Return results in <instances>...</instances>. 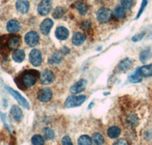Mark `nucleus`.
Masks as SVG:
<instances>
[{
	"mask_svg": "<svg viewBox=\"0 0 152 145\" xmlns=\"http://www.w3.org/2000/svg\"><path fill=\"white\" fill-rule=\"evenodd\" d=\"M39 76V73L37 71L31 70L25 72L22 75L21 77V83L24 87H33L34 85L36 83L37 79Z\"/></svg>",
	"mask_w": 152,
	"mask_h": 145,
	"instance_id": "obj_1",
	"label": "nucleus"
},
{
	"mask_svg": "<svg viewBox=\"0 0 152 145\" xmlns=\"http://www.w3.org/2000/svg\"><path fill=\"white\" fill-rule=\"evenodd\" d=\"M86 99L85 95H72L66 98L65 105L66 108H74L81 105Z\"/></svg>",
	"mask_w": 152,
	"mask_h": 145,
	"instance_id": "obj_2",
	"label": "nucleus"
},
{
	"mask_svg": "<svg viewBox=\"0 0 152 145\" xmlns=\"http://www.w3.org/2000/svg\"><path fill=\"white\" fill-rule=\"evenodd\" d=\"M113 13L110 9L107 8H101L97 13V18L98 21L102 23H107L112 18Z\"/></svg>",
	"mask_w": 152,
	"mask_h": 145,
	"instance_id": "obj_3",
	"label": "nucleus"
},
{
	"mask_svg": "<svg viewBox=\"0 0 152 145\" xmlns=\"http://www.w3.org/2000/svg\"><path fill=\"white\" fill-rule=\"evenodd\" d=\"M52 9V3L50 0H42L37 6V12L40 16H47Z\"/></svg>",
	"mask_w": 152,
	"mask_h": 145,
	"instance_id": "obj_4",
	"label": "nucleus"
},
{
	"mask_svg": "<svg viewBox=\"0 0 152 145\" xmlns=\"http://www.w3.org/2000/svg\"><path fill=\"white\" fill-rule=\"evenodd\" d=\"M55 80V75L50 70H45L41 72L40 81L43 85H50Z\"/></svg>",
	"mask_w": 152,
	"mask_h": 145,
	"instance_id": "obj_5",
	"label": "nucleus"
},
{
	"mask_svg": "<svg viewBox=\"0 0 152 145\" xmlns=\"http://www.w3.org/2000/svg\"><path fill=\"white\" fill-rule=\"evenodd\" d=\"M29 60L31 64L34 67H39L42 63V55L40 50L33 49L30 52Z\"/></svg>",
	"mask_w": 152,
	"mask_h": 145,
	"instance_id": "obj_6",
	"label": "nucleus"
},
{
	"mask_svg": "<svg viewBox=\"0 0 152 145\" xmlns=\"http://www.w3.org/2000/svg\"><path fill=\"white\" fill-rule=\"evenodd\" d=\"M24 41L30 47H34L39 42V35L36 31H30L24 36Z\"/></svg>",
	"mask_w": 152,
	"mask_h": 145,
	"instance_id": "obj_7",
	"label": "nucleus"
},
{
	"mask_svg": "<svg viewBox=\"0 0 152 145\" xmlns=\"http://www.w3.org/2000/svg\"><path fill=\"white\" fill-rule=\"evenodd\" d=\"M5 88H6V90H8V92H9V93H10L12 96L14 97L16 100L22 105L23 107L26 108V109H29V104H28V101H27L24 97H22V95H20V93H18V92H16L15 90H14L13 89L10 88V87H5Z\"/></svg>",
	"mask_w": 152,
	"mask_h": 145,
	"instance_id": "obj_8",
	"label": "nucleus"
},
{
	"mask_svg": "<svg viewBox=\"0 0 152 145\" xmlns=\"http://www.w3.org/2000/svg\"><path fill=\"white\" fill-rule=\"evenodd\" d=\"M53 92L50 88H43L38 92L37 98L40 102H47L52 98Z\"/></svg>",
	"mask_w": 152,
	"mask_h": 145,
	"instance_id": "obj_9",
	"label": "nucleus"
},
{
	"mask_svg": "<svg viewBox=\"0 0 152 145\" xmlns=\"http://www.w3.org/2000/svg\"><path fill=\"white\" fill-rule=\"evenodd\" d=\"M21 44V38L18 35L8 37L7 46L10 50H17Z\"/></svg>",
	"mask_w": 152,
	"mask_h": 145,
	"instance_id": "obj_10",
	"label": "nucleus"
},
{
	"mask_svg": "<svg viewBox=\"0 0 152 145\" xmlns=\"http://www.w3.org/2000/svg\"><path fill=\"white\" fill-rule=\"evenodd\" d=\"M87 86V80H81L78 81L76 83H75L72 87L70 88V92L72 94H78L81 92L84 91L85 89L86 88Z\"/></svg>",
	"mask_w": 152,
	"mask_h": 145,
	"instance_id": "obj_11",
	"label": "nucleus"
},
{
	"mask_svg": "<svg viewBox=\"0 0 152 145\" xmlns=\"http://www.w3.org/2000/svg\"><path fill=\"white\" fill-rule=\"evenodd\" d=\"M53 25V21L50 18H46L42 21L40 24V30L41 33L44 35H47L50 33V30Z\"/></svg>",
	"mask_w": 152,
	"mask_h": 145,
	"instance_id": "obj_12",
	"label": "nucleus"
},
{
	"mask_svg": "<svg viewBox=\"0 0 152 145\" xmlns=\"http://www.w3.org/2000/svg\"><path fill=\"white\" fill-rule=\"evenodd\" d=\"M16 9L21 13H27L29 10L30 3L28 0H17L16 2Z\"/></svg>",
	"mask_w": 152,
	"mask_h": 145,
	"instance_id": "obj_13",
	"label": "nucleus"
},
{
	"mask_svg": "<svg viewBox=\"0 0 152 145\" xmlns=\"http://www.w3.org/2000/svg\"><path fill=\"white\" fill-rule=\"evenodd\" d=\"M55 35L56 37L59 40H66V39H67V38H69V30L66 28H65V27L60 26V27H58V28H56Z\"/></svg>",
	"mask_w": 152,
	"mask_h": 145,
	"instance_id": "obj_14",
	"label": "nucleus"
},
{
	"mask_svg": "<svg viewBox=\"0 0 152 145\" xmlns=\"http://www.w3.org/2000/svg\"><path fill=\"white\" fill-rule=\"evenodd\" d=\"M20 28H21L20 23L18 21H16V20H10L7 23V25H6V29H7V31L9 33H12V34L18 32L20 30Z\"/></svg>",
	"mask_w": 152,
	"mask_h": 145,
	"instance_id": "obj_15",
	"label": "nucleus"
},
{
	"mask_svg": "<svg viewBox=\"0 0 152 145\" xmlns=\"http://www.w3.org/2000/svg\"><path fill=\"white\" fill-rule=\"evenodd\" d=\"M86 35L82 34L81 32H76L72 36V43L75 46H79L82 44L86 40Z\"/></svg>",
	"mask_w": 152,
	"mask_h": 145,
	"instance_id": "obj_16",
	"label": "nucleus"
},
{
	"mask_svg": "<svg viewBox=\"0 0 152 145\" xmlns=\"http://www.w3.org/2000/svg\"><path fill=\"white\" fill-rule=\"evenodd\" d=\"M11 114H12L13 118L17 121H20L23 115L22 111L18 105H13L12 106V109H11Z\"/></svg>",
	"mask_w": 152,
	"mask_h": 145,
	"instance_id": "obj_17",
	"label": "nucleus"
},
{
	"mask_svg": "<svg viewBox=\"0 0 152 145\" xmlns=\"http://www.w3.org/2000/svg\"><path fill=\"white\" fill-rule=\"evenodd\" d=\"M12 58L15 62L17 63H21L25 58V54L24 51L21 49H17L15 50L12 54Z\"/></svg>",
	"mask_w": 152,
	"mask_h": 145,
	"instance_id": "obj_18",
	"label": "nucleus"
},
{
	"mask_svg": "<svg viewBox=\"0 0 152 145\" xmlns=\"http://www.w3.org/2000/svg\"><path fill=\"white\" fill-rule=\"evenodd\" d=\"M140 75L144 77H148L152 76V64L145 65L138 69Z\"/></svg>",
	"mask_w": 152,
	"mask_h": 145,
	"instance_id": "obj_19",
	"label": "nucleus"
},
{
	"mask_svg": "<svg viewBox=\"0 0 152 145\" xmlns=\"http://www.w3.org/2000/svg\"><path fill=\"white\" fill-rule=\"evenodd\" d=\"M64 55H65V54L62 53V50L56 52V53H55V54H53L52 57H50L49 63H50V64H59V63L61 62L62 57H63V56H64Z\"/></svg>",
	"mask_w": 152,
	"mask_h": 145,
	"instance_id": "obj_20",
	"label": "nucleus"
},
{
	"mask_svg": "<svg viewBox=\"0 0 152 145\" xmlns=\"http://www.w3.org/2000/svg\"><path fill=\"white\" fill-rule=\"evenodd\" d=\"M121 133V131L118 127L113 126L107 130V135L110 138H117Z\"/></svg>",
	"mask_w": 152,
	"mask_h": 145,
	"instance_id": "obj_21",
	"label": "nucleus"
},
{
	"mask_svg": "<svg viewBox=\"0 0 152 145\" xmlns=\"http://www.w3.org/2000/svg\"><path fill=\"white\" fill-rule=\"evenodd\" d=\"M75 7L78 9L80 14L82 15V16L86 14L87 12H88V6H87L86 4L84 2H82V1H78V2H75Z\"/></svg>",
	"mask_w": 152,
	"mask_h": 145,
	"instance_id": "obj_22",
	"label": "nucleus"
},
{
	"mask_svg": "<svg viewBox=\"0 0 152 145\" xmlns=\"http://www.w3.org/2000/svg\"><path fill=\"white\" fill-rule=\"evenodd\" d=\"M132 64V61L130 59L126 58L125 60H123L119 64V70L120 71L127 70L131 67Z\"/></svg>",
	"mask_w": 152,
	"mask_h": 145,
	"instance_id": "obj_23",
	"label": "nucleus"
},
{
	"mask_svg": "<svg viewBox=\"0 0 152 145\" xmlns=\"http://www.w3.org/2000/svg\"><path fill=\"white\" fill-rule=\"evenodd\" d=\"M114 15L118 18H124L126 17V9L123 6H117L116 9H114Z\"/></svg>",
	"mask_w": 152,
	"mask_h": 145,
	"instance_id": "obj_24",
	"label": "nucleus"
},
{
	"mask_svg": "<svg viewBox=\"0 0 152 145\" xmlns=\"http://www.w3.org/2000/svg\"><path fill=\"white\" fill-rule=\"evenodd\" d=\"M31 142L33 145H44L45 140H44V138L42 137L41 135H35L31 138Z\"/></svg>",
	"mask_w": 152,
	"mask_h": 145,
	"instance_id": "obj_25",
	"label": "nucleus"
},
{
	"mask_svg": "<svg viewBox=\"0 0 152 145\" xmlns=\"http://www.w3.org/2000/svg\"><path fill=\"white\" fill-rule=\"evenodd\" d=\"M43 133L44 138L46 140H53L55 136L54 131L50 128H45L43 130Z\"/></svg>",
	"mask_w": 152,
	"mask_h": 145,
	"instance_id": "obj_26",
	"label": "nucleus"
},
{
	"mask_svg": "<svg viewBox=\"0 0 152 145\" xmlns=\"http://www.w3.org/2000/svg\"><path fill=\"white\" fill-rule=\"evenodd\" d=\"M92 140H93L94 144L95 145H102L104 142V137L100 133L94 134L93 137H92Z\"/></svg>",
	"mask_w": 152,
	"mask_h": 145,
	"instance_id": "obj_27",
	"label": "nucleus"
},
{
	"mask_svg": "<svg viewBox=\"0 0 152 145\" xmlns=\"http://www.w3.org/2000/svg\"><path fill=\"white\" fill-rule=\"evenodd\" d=\"M78 145H91L92 141L90 138L87 135H82L78 138Z\"/></svg>",
	"mask_w": 152,
	"mask_h": 145,
	"instance_id": "obj_28",
	"label": "nucleus"
},
{
	"mask_svg": "<svg viewBox=\"0 0 152 145\" xmlns=\"http://www.w3.org/2000/svg\"><path fill=\"white\" fill-rule=\"evenodd\" d=\"M65 13L64 9L62 7H57L54 9V11L53 12V18L56 19H59L63 16Z\"/></svg>",
	"mask_w": 152,
	"mask_h": 145,
	"instance_id": "obj_29",
	"label": "nucleus"
},
{
	"mask_svg": "<svg viewBox=\"0 0 152 145\" xmlns=\"http://www.w3.org/2000/svg\"><path fill=\"white\" fill-rule=\"evenodd\" d=\"M129 79V81L131 83H139V82L142 81V76L138 72V69L133 74H132Z\"/></svg>",
	"mask_w": 152,
	"mask_h": 145,
	"instance_id": "obj_30",
	"label": "nucleus"
},
{
	"mask_svg": "<svg viewBox=\"0 0 152 145\" xmlns=\"http://www.w3.org/2000/svg\"><path fill=\"white\" fill-rule=\"evenodd\" d=\"M149 57H150V50L149 49L142 50L140 54V61L142 62H145L149 58Z\"/></svg>",
	"mask_w": 152,
	"mask_h": 145,
	"instance_id": "obj_31",
	"label": "nucleus"
},
{
	"mask_svg": "<svg viewBox=\"0 0 152 145\" xmlns=\"http://www.w3.org/2000/svg\"><path fill=\"white\" fill-rule=\"evenodd\" d=\"M121 5L125 9H129L133 5V0H121Z\"/></svg>",
	"mask_w": 152,
	"mask_h": 145,
	"instance_id": "obj_32",
	"label": "nucleus"
},
{
	"mask_svg": "<svg viewBox=\"0 0 152 145\" xmlns=\"http://www.w3.org/2000/svg\"><path fill=\"white\" fill-rule=\"evenodd\" d=\"M127 121L132 125H135L138 123V118L135 115H129L127 117Z\"/></svg>",
	"mask_w": 152,
	"mask_h": 145,
	"instance_id": "obj_33",
	"label": "nucleus"
},
{
	"mask_svg": "<svg viewBox=\"0 0 152 145\" xmlns=\"http://www.w3.org/2000/svg\"><path fill=\"white\" fill-rule=\"evenodd\" d=\"M147 5H148V0H142V4H141V8H140V9H139V11H138V13L136 16L137 19H138V18L142 16V12H144V10H145V9L146 8Z\"/></svg>",
	"mask_w": 152,
	"mask_h": 145,
	"instance_id": "obj_34",
	"label": "nucleus"
},
{
	"mask_svg": "<svg viewBox=\"0 0 152 145\" xmlns=\"http://www.w3.org/2000/svg\"><path fill=\"white\" fill-rule=\"evenodd\" d=\"M145 35V32H142V33H139L138 35H135V36H133V38H132V41L133 42H138V41H140L142 40V38H144Z\"/></svg>",
	"mask_w": 152,
	"mask_h": 145,
	"instance_id": "obj_35",
	"label": "nucleus"
},
{
	"mask_svg": "<svg viewBox=\"0 0 152 145\" xmlns=\"http://www.w3.org/2000/svg\"><path fill=\"white\" fill-rule=\"evenodd\" d=\"M62 145H73L71 139H70L69 137L68 136H65L64 138H62Z\"/></svg>",
	"mask_w": 152,
	"mask_h": 145,
	"instance_id": "obj_36",
	"label": "nucleus"
},
{
	"mask_svg": "<svg viewBox=\"0 0 152 145\" xmlns=\"http://www.w3.org/2000/svg\"><path fill=\"white\" fill-rule=\"evenodd\" d=\"M113 145H129V144L127 141L125 139H119V140L116 141Z\"/></svg>",
	"mask_w": 152,
	"mask_h": 145,
	"instance_id": "obj_37",
	"label": "nucleus"
}]
</instances>
